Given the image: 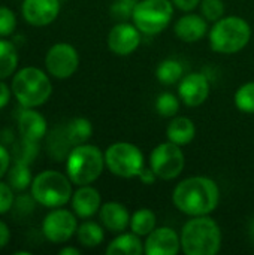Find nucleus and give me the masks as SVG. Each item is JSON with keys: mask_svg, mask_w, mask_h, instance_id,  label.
<instances>
[{"mask_svg": "<svg viewBox=\"0 0 254 255\" xmlns=\"http://www.w3.org/2000/svg\"><path fill=\"white\" fill-rule=\"evenodd\" d=\"M178 211L190 217L210 215L220 202L217 184L207 176H192L181 181L172 193Z\"/></svg>", "mask_w": 254, "mask_h": 255, "instance_id": "nucleus-1", "label": "nucleus"}, {"mask_svg": "<svg viewBox=\"0 0 254 255\" xmlns=\"http://www.w3.org/2000/svg\"><path fill=\"white\" fill-rule=\"evenodd\" d=\"M222 247V230L208 215L193 217L181 232V248L187 255H214Z\"/></svg>", "mask_w": 254, "mask_h": 255, "instance_id": "nucleus-2", "label": "nucleus"}, {"mask_svg": "<svg viewBox=\"0 0 254 255\" xmlns=\"http://www.w3.org/2000/svg\"><path fill=\"white\" fill-rule=\"evenodd\" d=\"M12 94L22 108H37L48 102L52 84L48 75L33 66L19 69L12 78Z\"/></svg>", "mask_w": 254, "mask_h": 255, "instance_id": "nucleus-3", "label": "nucleus"}, {"mask_svg": "<svg viewBox=\"0 0 254 255\" xmlns=\"http://www.w3.org/2000/svg\"><path fill=\"white\" fill-rule=\"evenodd\" d=\"M252 39L250 24L241 16H223L210 31V45L214 52L235 54L247 46Z\"/></svg>", "mask_w": 254, "mask_h": 255, "instance_id": "nucleus-4", "label": "nucleus"}, {"mask_svg": "<svg viewBox=\"0 0 254 255\" xmlns=\"http://www.w3.org/2000/svg\"><path fill=\"white\" fill-rule=\"evenodd\" d=\"M105 154L94 145H76L70 149L66 158V172L72 184L90 185L103 172Z\"/></svg>", "mask_w": 254, "mask_h": 255, "instance_id": "nucleus-5", "label": "nucleus"}, {"mask_svg": "<svg viewBox=\"0 0 254 255\" xmlns=\"http://www.w3.org/2000/svg\"><path fill=\"white\" fill-rule=\"evenodd\" d=\"M31 196L45 208H61L72 199V181L57 170L40 172L31 181Z\"/></svg>", "mask_w": 254, "mask_h": 255, "instance_id": "nucleus-6", "label": "nucleus"}, {"mask_svg": "<svg viewBox=\"0 0 254 255\" xmlns=\"http://www.w3.org/2000/svg\"><path fill=\"white\" fill-rule=\"evenodd\" d=\"M174 3L171 0H139L132 19L141 33L153 36L162 33L171 22Z\"/></svg>", "mask_w": 254, "mask_h": 255, "instance_id": "nucleus-7", "label": "nucleus"}, {"mask_svg": "<svg viewBox=\"0 0 254 255\" xmlns=\"http://www.w3.org/2000/svg\"><path fill=\"white\" fill-rule=\"evenodd\" d=\"M105 166L115 176L138 178L145 167L144 154L133 143L117 142L105 151Z\"/></svg>", "mask_w": 254, "mask_h": 255, "instance_id": "nucleus-8", "label": "nucleus"}, {"mask_svg": "<svg viewBox=\"0 0 254 255\" xmlns=\"http://www.w3.org/2000/svg\"><path fill=\"white\" fill-rule=\"evenodd\" d=\"M184 152L180 145L172 142H163L157 145L150 155V167L157 178L171 181L181 175L184 169Z\"/></svg>", "mask_w": 254, "mask_h": 255, "instance_id": "nucleus-9", "label": "nucleus"}, {"mask_svg": "<svg viewBox=\"0 0 254 255\" xmlns=\"http://www.w3.org/2000/svg\"><path fill=\"white\" fill-rule=\"evenodd\" d=\"M79 66L78 51L70 43H55L45 55V67L55 79L70 78Z\"/></svg>", "mask_w": 254, "mask_h": 255, "instance_id": "nucleus-10", "label": "nucleus"}, {"mask_svg": "<svg viewBox=\"0 0 254 255\" xmlns=\"http://www.w3.org/2000/svg\"><path fill=\"white\" fill-rule=\"evenodd\" d=\"M78 230L76 217L61 208H54L42 223L43 236L52 244H64L67 242Z\"/></svg>", "mask_w": 254, "mask_h": 255, "instance_id": "nucleus-11", "label": "nucleus"}, {"mask_svg": "<svg viewBox=\"0 0 254 255\" xmlns=\"http://www.w3.org/2000/svg\"><path fill=\"white\" fill-rule=\"evenodd\" d=\"M141 43V30L135 24L118 22L108 34V46L115 55H130Z\"/></svg>", "mask_w": 254, "mask_h": 255, "instance_id": "nucleus-12", "label": "nucleus"}, {"mask_svg": "<svg viewBox=\"0 0 254 255\" xmlns=\"http://www.w3.org/2000/svg\"><path fill=\"white\" fill-rule=\"evenodd\" d=\"M178 94L186 106H201L210 96V81L204 73H189L181 78Z\"/></svg>", "mask_w": 254, "mask_h": 255, "instance_id": "nucleus-13", "label": "nucleus"}, {"mask_svg": "<svg viewBox=\"0 0 254 255\" xmlns=\"http://www.w3.org/2000/svg\"><path fill=\"white\" fill-rule=\"evenodd\" d=\"M21 12L28 24L43 27L51 24L58 16L60 0H24Z\"/></svg>", "mask_w": 254, "mask_h": 255, "instance_id": "nucleus-14", "label": "nucleus"}, {"mask_svg": "<svg viewBox=\"0 0 254 255\" xmlns=\"http://www.w3.org/2000/svg\"><path fill=\"white\" fill-rule=\"evenodd\" d=\"M144 248L148 255H177L181 250V238L174 229L157 227L147 236Z\"/></svg>", "mask_w": 254, "mask_h": 255, "instance_id": "nucleus-15", "label": "nucleus"}, {"mask_svg": "<svg viewBox=\"0 0 254 255\" xmlns=\"http://www.w3.org/2000/svg\"><path fill=\"white\" fill-rule=\"evenodd\" d=\"M46 120L34 108H24L18 115V130L21 137L39 142L46 134Z\"/></svg>", "mask_w": 254, "mask_h": 255, "instance_id": "nucleus-16", "label": "nucleus"}, {"mask_svg": "<svg viewBox=\"0 0 254 255\" xmlns=\"http://www.w3.org/2000/svg\"><path fill=\"white\" fill-rule=\"evenodd\" d=\"M72 209L79 218H91L100 211V194L90 185H81L72 194Z\"/></svg>", "mask_w": 254, "mask_h": 255, "instance_id": "nucleus-17", "label": "nucleus"}, {"mask_svg": "<svg viewBox=\"0 0 254 255\" xmlns=\"http://www.w3.org/2000/svg\"><path fill=\"white\" fill-rule=\"evenodd\" d=\"M174 30L178 39L187 43H192V42L201 40L207 34L208 24L204 16L196 15V13H187L177 21Z\"/></svg>", "mask_w": 254, "mask_h": 255, "instance_id": "nucleus-18", "label": "nucleus"}, {"mask_svg": "<svg viewBox=\"0 0 254 255\" xmlns=\"http://www.w3.org/2000/svg\"><path fill=\"white\" fill-rule=\"evenodd\" d=\"M99 217L102 224L112 233H121L130 224V215L126 206L118 202H108L100 206Z\"/></svg>", "mask_w": 254, "mask_h": 255, "instance_id": "nucleus-19", "label": "nucleus"}, {"mask_svg": "<svg viewBox=\"0 0 254 255\" xmlns=\"http://www.w3.org/2000/svg\"><path fill=\"white\" fill-rule=\"evenodd\" d=\"M195 134H196V127L193 121L187 117L174 118L166 128L168 140L180 146L189 145L195 139Z\"/></svg>", "mask_w": 254, "mask_h": 255, "instance_id": "nucleus-20", "label": "nucleus"}, {"mask_svg": "<svg viewBox=\"0 0 254 255\" xmlns=\"http://www.w3.org/2000/svg\"><path fill=\"white\" fill-rule=\"evenodd\" d=\"M141 236L132 233H121L106 248L108 255H141L145 248L139 239Z\"/></svg>", "mask_w": 254, "mask_h": 255, "instance_id": "nucleus-21", "label": "nucleus"}, {"mask_svg": "<svg viewBox=\"0 0 254 255\" xmlns=\"http://www.w3.org/2000/svg\"><path fill=\"white\" fill-rule=\"evenodd\" d=\"M64 131H66V137L70 142L72 146L76 145H82L85 143L91 134H93V126L87 118L78 117L70 120L66 126H64Z\"/></svg>", "mask_w": 254, "mask_h": 255, "instance_id": "nucleus-22", "label": "nucleus"}, {"mask_svg": "<svg viewBox=\"0 0 254 255\" xmlns=\"http://www.w3.org/2000/svg\"><path fill=\"white\" fill-rule=\"evenodd\" d=\"M18 66V51L15 45L0 37V79H6L12 76Z\"/></svg>", "mask_w": 254, "mask_h": 255, "instance_id": "nucleus-23", "label": "nucleus"}, {"mask_svg": "<svg viewBox=\"0 0 254 255\" xmlns=\"http://www.w3.org/2000/svg\"><path fill=\"white\" fill-rule=\"evenodd\" d=\"M156 214L151 209H138L130 217V230L138 236H148L156 229Z\"/></svg>", "mask_w": 254, "mask_h": 255, "instance_id": "nucleus-24", "label": "nucleus"}, {"mask_svg": "<svg viewBox=\"0 0 254 255\" xmlns=\"http://www.w3.org/2000/svg\"><path fill=\"white\" fill-rule=\"evenodd\" d=\"M76 236H78L79 244L82 247H85V248H96L105 239L103 229L97 223H94V221L82 223L78 227V230H76Z\"/></svg>", "mask_w": 254, "mask_h": 255, "instance_id": "nucleus-25", "label": "nucleus"}, {"mask_svg": "<svg viewBox=\"0 0 254 255\" xmlns=\"http://www.w3.org/2000/svg\"><path fill=\"white\" fill-rule=\"evenodd\" d=\"M31 173H30V164L13 161V164L7 170V184L12 187L13 191H24L31 185Z\"/></svg>", "mask_w": 254, "mask_h": 255, "instance_id": "nucleus-26", "label": "nucleus"}, {"mask_svg": "<svg viewBox=\"0 0 254 255\" xmlns=\"http://www.w3.org/2000/svg\"><path fill=\"white\" fill-rule=\"evenodd\" d=\"M183 72H184V69L180 61H177L174 58H166L157 66L156 76L163 85H174L175 82L181 81Z\"/></svg>", "mask_w": 254, "mask_h": 255, "instance_id": "nucleus-27", "label": "nucleus"}, {"mask_svg": "<svg viewBox=\"0 0 254 255\" xmlns=\"http://www.w3.org/2000/svg\"><path fill=\"white\" fill-rule=\"evenodd\" d=\"M69 146H72V145L66 137L64 127L51 131V134L48 137V152H49V155L52 158H55L57 161H61L63 158H67V155L70 152Z\"/></svg>", "mask_w": 254, "mask_h": 255, "instance_id": "nucleus-28", "label": "nucleus"}, {"mask_svg": "<svg viewBox=\"0 0 254 255\" xmlns=\"http://www.w3.org/2000/svg\"><path fill=\"white\" fill-rule=\"evenodd\" d=\"M37 154H39V142L21 137V140L13 145L10 155L13 161L31 164L36 160Z\"/></svg>", "mask_w": 254, "mask_h": 255, "instance_id": "nucleus-29", "label": "nucleus"}, {"mask_svg": "<svg viewBox=\"0 0 254 255\" xmlns=\"http://www.w3.org/2000/svg\"><path fill=\"white\" fill-rule=\"evenodd\" d=\"M235 106L244 114H254V82H247L237 90Z\"/></svg>", "mask_w": 254, "mask_h": 255, "instance_id": "nucleus-30", "label": "nucleus"}, {"mask_svg": "<svg viewBox=\"0 0 254 255\" xmlns=\"http://www.w3.org/2000/svg\"><path fill=\"white\" fill-rule=\"evenodd\" d=\"M156 111L165 118H172L180 111V100L172 93H162L156 100Z\"/></svg>", "mask_w": 254, "mask_h": 255, "instance_id": "nucleus-31", "label": "nucleus"}, {"mask_svg": "<svg viewBox=\"0 0 254 255\" xmlns=\"http://www.w3.org/2000/svg\"><path fill=\"white\" fill-rule=\"evenodd\" d=\"M201 12L207 21H219L225 15L223 0H201Z\"/></svg>", "mask_w": 254, "mask_h": 255, "instance_id": "nucleus-32", "label": "nucleus"}, {"mask_svg": "<svg viewBox=\"0 0 254 255\" xmlns=\"http://www.w3.org/2000/svg\"><path fill=\"white\" fill-rule=\"evenodd\" d=\"M37 202L34 200V197L31 194H21V196L15 197L12 211H13L15 217L24 218V217H28L34 211V205Z\"/></svg>", "mask_w": 254, "mask_h": 255, "instance_id": "nucleus-33", "label": "nucleus"}, {"mask_svg": "<svg viewBox=\"0 0 254 255\" xmlns=\"http://www.w3.org/2000/svg\"><path fill=\"white\" fill-rule=\"evenodd\" d=\"M16 28V15L12 9L0 6V37L10 36Z\"/></svg>", "mask_w": 254, "mask_h": 255, "instance_id": "nucleus-34", "label": "nucleus"}, {"mask_svg": "<svg viewBox=\"0 0 254 255\" xmlns=\"http://www.w3.org/2000/svg\"><path fill=\"white\" fill-rule=\"evenodd\" d=\"M139 0H115L111 6V12L118 19H129L133 15Z\"/></svg>", "mask_w": 254, "mask_h": 255, "instance_id": "nucleus-35", "label": "nucleus"}, {"mask_svg": "<svg viewBox=\"0 0 254 255\" xmlns=\"http://www.w3.org/2000/svg\"><path fill=\"white\" fill-rule=\"evenodd\" d=\"M13 202H15V196L12 187L7 182L0 181V215L12 211Z\"/></svg>", "mask_w": 254, "mask_h": 255, "instance_id": "nucleus-36", "label": "nucleus"}, {"mask_svg": "<svg viewBox=\"0 0 254 255\" xmlns=\"http://www.w3.org/2000/svg\"><path fill=\"white\" fill-rule=\"evenodd\" d=\"M10 161H12L10 152L6 149L4 145L0 143V179L7 173V170L10 167Z\"/></svg>", "mask_w": 254, "mask_h": 255, "instance_id": "nucleus-37", "label": "nucleus"}, {"mask_svg": "<svg viewBox=\"0 0 254 255\" xmlns=\"http://www.w3.org/2000/svg\"><path fill=\"white\" fill-rule=\"evenodd\" d=\"M174 6H177L180 10L190 12L193 10L198 4H201V0H172Z\"/></svg>", "mask_w": 254, "mask_h": 255, "instance_id": "nucleus-38", "label": "nucleus"}, {"mask_svg": "<svg viewBox=\"0 0 254 255\" xmlns=\"http://www.w3.org/2000/svg\"><path fill=\"white\" fill-rule=\"evenodd\" d=\"M10 91H12V88L7 87V84H4L3 79H0V109H3L9 103Z\"/></svg>", "mask_w": 254, "mask_h": 255, "instance_id": "nucleus-39", "label": "nucleus"}, {"mask_svg": "<svg viewBox=\"0 0 254 255\" xmlns=\"http://www.w3.org/2000/svg\"><path fill=\"white\" fill-rule=\"evenodd\" d=\"M138 178L141 179V182H142V184H145V185H151V184H154V181H156V178H157V176H156V173L153 172V169H151V167H150V169L144 167Z\"/></svg>", "mask_w": 254, "mask_h": 255, "instance_id": "nucleus-40", "label": "nucleus"}, {"mask_svg": "<svg viewBox=\"0 0 254 255\" xmlns=\"http://www.w3.org/2000/svg\"><path fill=\"white\" fill-rule=\"evenodd\" d=\"M9 241H10V230L7 224L0 220V250L4 248L9 244Z\"/></svg>", "mask_w": 254, "mask_h": 255, "instance_id": "nucleus-41", "label": "nucleus"}, {"mask_svg": "<svg viewBox=\"0 0 254 255\" xmlns=\"http://www.w3.org/2000/svg\"><path fill=\"white\" fill-rule=\"evenodd\" d=\"M60 255H79L81 254V251L78 250V248H73V247H66V248H63V250H60Z\"/></svg>", "mask_w": 254, "mask_h": 255, "instance_id": "nucleus-42", "label": "nucleus"}, {"mask_svg": "<svg viewBox=\"0 0 254 255\" xmlns=\"http://www.w3.org/2000/svg\"><path fill=\"white\" fill-rule=\"evenodd\" d=\"M252 239L254 241V221H253V224H252Z\"/></svg>", "mask_w": 254, "mask_h": 255, "instance_id": "nucleus-43", "label": "nucleus"}]
</instances>
